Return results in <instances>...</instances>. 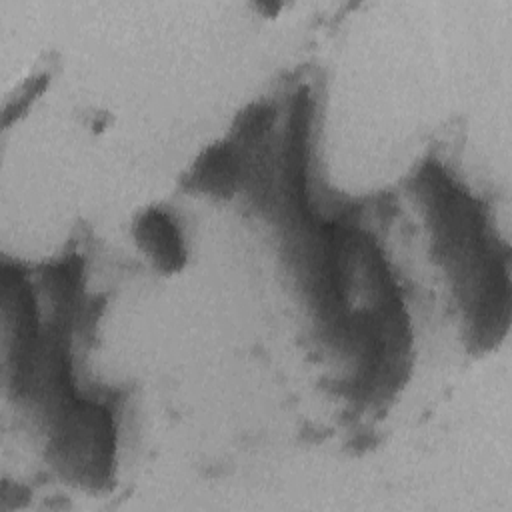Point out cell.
I'll return each mask as SVG.
<instances>
[{"instance_id":"1","label":"cell","mask_w":512,"mask_h":512,"mask_svg":"<svg viewBox=\"0 0 512 512\" xmlns=\"http://www.w3.org/2000/svg\"><path fill=\"white\" fill-rule=\"evenodd\" d=\"M140 250L162 270H178L184 262V248L176 224L158 210L140 214L134 226Z\"/></svg>"},{"instance_id":"2","label":"cell","mask_w":512,"mask_h":512,"mask_svg":"<svg viewBox=\"0 0 512 512\" xmlns=\"http://www.w3.org/2000/svg\"><path fill=\"white\" fill-rule=\"evenodd\" d=\"M194 180L208 192H224L232 186L234 164L226 150H210L202 162L196 164Z\"/></svg>"}]
</instances>
